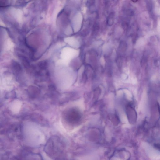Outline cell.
Masks as SVG:
<instances>
[{"label":"cell","instance_id":"obj_1","mask_svg":"<svg viewBox=\"0 0 160 160\" xmlns=\"http://www.w3.org/2000/svg\"><path fill=\"white\" fill-rule=\"evenodd\" d=\"M77 51L71 48H67L63 50L62 56L64 59H71L76 55Z\"/></svg>","mask_w":160,"mask_h":160},{"label":"cell","instance_id":"obj_2","mask_svg":"<svg viewBox=\"0 0 160 160\" xmlns=\"http://www.w3.org/2000/svg\"><path fill=\"white\" fill-rule=\"evenodd\" d=\"M82 20V16L80 13L77 14L74 18L73 26L75 32L78 31L81 28Z\"/></svg>","mask_w":160,"mask_h":160},{"label":"cell","instance_id":"obj_3","mask_svg":"<svg viewBox=\"0 0 160 160\" xmlns=\"http://www.w3.org/2000/svg\"><path fill=\"white\" fill-rule=\"evenodd\" d=\"M127 109V116L130 121L135 122L137 119L136 113L135 110L131 106H128Z\"/></svg>","mask_w":160,"mask_h":160},{"label":"cell","instance_id":"obj_4","mask_svg":"<svg viewBox=\"0 0 160 160\" xmlns=\"http://www.w3.org/2000/svg\"><path fill=\"white\" fill-rule=\"evenodd\" d=\"M65 41L66 43L73 47H78L79 46V44L78 41L75 38L68 37L66 38Z\"/></svg>","mask_w":160,"mask_h":160},{"label":"cell","instance_id":"obj_5","mask_svg":"<svg viewBox=\"0 0 160 160\" xmlns=\"http://www.w3.org/2000/svg\"><path fill=\"white\" fill-rule=\"evenodd\" d=\"M114 14L113 13H111L107 19V23L109 26H112L113 23Z\"/></svg>","mask_w":160,"mask_h":160},{"label":"cell","instance_id":"obj_6","mask_svg":"<svg viewBox=\"0 0 160 160\" xmlns=\"http://www.w3.org/2000/svg\"><path fill=\"white\" fill-rule=\"evenodd\" d=\"M138 1H132V2H134V3H136V2H138Z\"/></svg>","mask_w":160,"mask_h":160}]
</instances>
